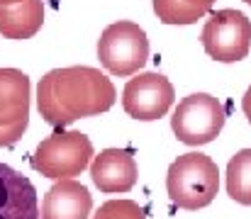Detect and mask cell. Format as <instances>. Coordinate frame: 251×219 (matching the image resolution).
Returning <instances> with one entry per match:
<instances>
[{
    "mask_svg": "<svg viewBox=\"0 0 251 219\" xmlns=\"http://www.w3.org/2000/svg\"><path fill=\"white\" fill-rule=\"evenodd\" d=\"M112 80L90 66L49 71L37 88V107L47 124L64 129L81 117H95L115 105Z\"/></svg>",
    "mask_w": 251,
    "mask_h": 219,
    "instance_id": "cell-1",
    "label": "cell"
},
{
    "mask_svg": "<svg viewBox=\"0 0 251 219\" xmlns=\"http://www.w3.org/2000/svg\"><path fill=\"white\" fill-rule=\"evenodd\" d=\"M166 190L171 202L178 205L180 210L207 207L220 190L217 163L200 151L178 156L168 168Z\"/></svg>",
    "mask_w": 251,
    "mask_h": 219,
    "instance_id": "cell-2",
    "label": "cell"
},
{
    "mask_svg": "<svg viewBox=\"0 0 251 219\" xmlns=\"http://www.w3.org/2000/svg\"><path fill=\"white\" fill-rule=\"evenodd\" d=\"M93 158V144L81 132H54L37 146L32 168L51 180H69L81 175Z\"/></svg>",
    "mask_w": 251,
    "mask_h": 219,
    "instance_id": "cell-3",
    "label": "cell"
},
{
    "mask_svg": "<svg viewBox=\"0 0 251 219\" xmlns=\"http://www.w3.org/2000/svg\"><path fill=\"white\" fill-rule=\"evenodd\" d=\"M98 59L112 75H134L149 59L147 32L127 20L105 27L98 39Z\"/></svg>",
    "mask_w": 251,
    "mask_h": 219,
    "instance_id": "cell-4",
    "label": "cell"
},
{
    "mask_svg": "<svg viewBox=\"0 0 251 219\" xmlns=\"http://www.w3.org/2000/svg\"><path fill=\"white\" fill-rule=\"evenodd\" d=\"M227 110L225 105L207 95V93H193L183 97L171 117V129L178 137V142L188 146L210 144L225 127Z\"/></svg>",
    "mask_w": 251,
    "mask_h": 219,
    "instance_id": "cell-5",
    "label": "cell"
},
{
    "mask_svg": "<svg viewBox=\"0 0 251 219\" xmlns=\"http://www.w3.org/2000/svg\"><path fill=\"white\" fill-rule=\"evenodd\" d=\"M202 49L222 64L244 59L251 49V22L239 10H217L202 27Z\"/></svg>",
    "mask_w": 251,
    "mask_h": 219,
    "instance_id": "cell-6",
    "label": "cell"
},
{
    "mask_svg": "<svg viewBox=\"0 0 251 219\" xmlns=\"http://www.w3.org/2000/svg\"><path fill=\"white\" fill-rule=\"evenodd\" d=\"M29 124V78L0 69V146L17 144Z\"/></svg>",
    "mask_w": 251,
    "mask_h": 219,
    "instance_id": "cell-7",
    "label": "cell"
},
{
    "mask_svg": "<svg viewBox=\"0 0 251 219\" xmlns=\"http://www.w3.org/2000/svg\"><path fill=\"white\" fill-rule=\"evenodd\" d=\"M173 85L161 73H139L125 85L122 107L129 117L151 122L164 117L173 105Z\"/></svg>",
    "mask_w": 251,
    "mask_h": 219,
    "instance_id": "cell-8",
    "label": "cell"
},
{
    "mask_svg": "<svg viewBox=\"0 0 251 219\" xmlns=\"http://www.w3.org/2000/svg\"><path fill=\"white\" fill-rule=\"evenodd\" d=\"M90 178L100 193H129L137 183V163L129 148H105L90 166Z\"/></svg>",
    "mask_w": 251,
    "mask_h": 219,
    "instance_id": "cell-9",
    "label": "cell"
},
{
    "mask_svg": "<svg viewBox=\"0 0 251 219\" xmlns=\"http://www.w3.org/2000/svg\"><path fill=\"white\" fill-rule=\"evenodd\" d=\"M0 219H39L34 185L5 163H0Z\"/></svg>",
    "mask_w": 251,
    "mask_h": 219,
    "instance_id": "cell-10",
    "label": "cell"
},
{
    "mask_svg": "<svg viewBox=\"0 0 251 219\" xmlns=\"http://www.w3.org/2000/svg\"><path fill=\"white\" fill-rule=\"evenodd\" d=\"M93 210V197L88 188L74 178L59 180L49 188L42 202V219H88Z\"/></svg>",
    "mask_w": 251,
    "mask_h": 219,
    "instance_id": "cell-11",
    "label": "cell"
},
{
    "mask_svg": "<svg viewBox=\"0 0 251 219\" xmlns=\"http://www.w3.org/2000/svg\"><path fill=\"white\" fill-rule=\"evenodd\" d=\"M42 22H44L42 0L0 5V32L7 39H29L42 29Z\"/></svg>",
    "mask_w": 251,
    "mask_h": 219,
    "instance_id": "cell-12",
    "label": "cell"
},
{
    "mask_svg": "<svg viewBox=\"0 0 251 219\" xmlns=\"http://www.w3.org/2000/svg\"><path fill=\"white\" fill-rule=\"evenodd\" d=\"M215 0H154V12L164 24H193L210 12Z\"/></svg>",
    "mask_w": 251,
    "mask_h": 219,
    "instance_id": "cell-13",
    "label": "cell"
},
{
    "mask_svg": "<svg viewBox=\"0 0 251 219\" xmlns=\"http://www.w3.org/2000/svg\"><path fill=\"white\" fill-rule=\"evenodd\" d=\"M227 193L239 205H251V148H242L227 166Z\"/></svg>",
    "mask_w": 251,
    "mask_h": 219,
    "instance_id": "cell-14",
    "label": "cell"
},
{
    "mask_svg": "<svg viewBox=\"0 0 251 219\" xmlns=\"http://www.w3.org/2000/svg\"><path fill=\"white\" fill-rule=\"evenodd\" d=\"M93 219H147L144 210L132 200H110L100 205Z\"/></svg>",
    "mask_w": 251,
    "mask_h": 219,
    "instance_id": "cell-15",
    "label": "cell"
},
{
    "mask_svg": "<svg viewBox=\"0 0 251 219\" xmlns=\"http://www.w3.org/2000/svg\"><path fill=\"white\" fill-rule=\"evenodd\" d=\"M242 110H244L247 120L251 122V85H249V90H247V95L242 97Z\"/></svg>",
    "mask_w": 251,
    "mask_h": 219,
    "instance_id": "cell-16",
    "label": "cell"
},
{
    "mask_svg": "<svg viewBox=\"0 0 251 219\" xmlns=\"http://www.w3.org/2000/svg\"><path fill=\"white\" fill-rule=\"evenodd\" d=\"M15 2H22V0H0V5H15Z\"/></svg>",
    "mask_w": 251,
    "mask_h": 219,
    "instance_id": "cell-17",
    "label": "cell"
},
{
    "mask_svg": "<svg viewBox=\"0 0 251 219\" xmlns=\"http://www.w3.org/2000/svg\"><path fill=\"white\" fill-rule=\"evenodd\" d=\"M244 2H249V5H251V0H244Z\"/></svg>",
    "mask_w": 251,
    "mask_h": 219,
    "instance_id": "cell-18",
    "label": "cell"
}]
</instances>
